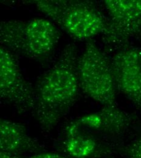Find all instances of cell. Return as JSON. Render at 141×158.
Listing matches in <instances>:
<instances>
[{"instance_id": "obj_1", "label": "cell", "mask_w": 141, "mask_h": 158, "mask_svg": "<svg viewBox=\"0 0 141 158\" xmlns=\"http://www.w3.org/2000/svg\"><path fill=\"white\" fill-rule=\"evenodd\" d=\"M78 59L76 46L68 44L57 61L35 84L32 113L46 133H49L57 125L78 100L81 91Z\"/></svg>"}, {"instance_id": "obj_2", "label": "cell", "mask_w": 141, "mask_h": 158, "mask_svg": "<svg viewBox=\"0 0 141 158\" xmlns=\"http://www.w3.org/2000/svg\"><path fill=\"white\" fill-rule=\"evenodd\" d=\"M60 31L45 19L5 20L0 23V43L17 56L44 59L55 50Z\"/></svg>"}, {"instance_id": "obj_3", "label": "cell", "mask_w": 141, "mask_h": 158, "mask_svg": "<svg viewBox=\"0 0 141 158\" xmlns=\"http://www.w3.org/2000/svg\"><path fill=\"white\" fill-rule=\"evenodd\" d=\"M37 9L75 39L84 40L106 33L107 19L89 1L38 0Z\"/></svg>"}, {"instance_id": "obj_4", "label": "cell", "mask_w": 141, "mask_h": 158, "mask_svg": "<svg viewBox=\"0 0 141 158\" xmlns=\"http://www.w3.org/2000/svg\"><path fill=\"white\" fill-rule=\"evenodd\" d=\"M81 89L88 96L104 106H118L116 85L110 61L91 40L77 61Z\"/></svg>"}, {"instance_id": "obj_5", "label": "cell", "mask_w": 141, "mask_h": 158, "mask_svg": "<svg viewBox=\"0 0 141 158\" xmlns=\"http://www.w3.org/2000/svg\"><path fill=\"white\" fill-rule=\"evenodd\" d=\"M0 99L20 114L34 110V88L24 78L17 56L2 46L0 47Z\"/></svg>"}, {"instance_id": "obj_6", "label": "cell", "mask_w": 141, "mask_h": 158, "mask_svg": "<svg viewBox=\"0 0 141 158\" xmlns=\"http://www.w3.org/2000/svg\"><path fill=\"white\" fill-rule=\"evenodd\" d=\"M135 118L118 107L104 106L98 111L73 120L64 128V137L83 134L97 138V135L117 138L126 133Z\"/></svg>"}, {"instance_id": "obj_7", "label": "cell", "mask_w": 141, "mask_h": 158, "mask_svg": "<svg viewBox=\"0 0 141 158\" xmlns=\"http://www.w3.org/2000/svg\"><path fill=\"white\" fill-rule=\"evenodd\" d=\"M103 4L109 15L104 41L121 49L141 33V0H105Z\"/></svg>"}, {"instance_id": "obj_8", "label": "cell", "mask_w": 141, "mask_h": 158, "mask_svg": "<svg viewBox=\"0 0 141 158\" xmlns=\"http://www.w3.org/2000/svg\"><path fill=\"white\" fill-rule=\"evenodd\" d=\"M118 89L141 113V49L126 46L119 49L110 61Z\"/></svg>"}, {"instance_id": "obj_9", "label": "cell", "mask_w": 141, "mask_h": 158, "mask_svg": "<svg viewBox=\"0 0 141 158\" xmlns=\"http://www.w3.org/2000/svg\"><path fill=\"white\" fill-rule=\"evenodd\" d=\"M0 151L19 155L26 153L37 154L44 152V146L29 135L24 125L1 118Z\"/></svg>"}, {"instance_id": "obj_10", "label": "cell", "mask_w": 141, "mask_h": 158, "mask_svg": "<svg viewBox=\"0 0 141 158\" xmlns=\"http://www.w3.org/2000/svg\"><path fill=\"white\" fill-rule=\"evenodd\" d=\"M59 148L71 158L108 157L119 149L114 143L83 134L64 137Z\"/></svg>"}, {"instance_id": "obj_11", "label": "cell", "mask_w": 141, "mask_h": 158, "mask_svg": "<svg viewBox=\"0 0 141 158\" xmlns=\"http://www.w3.org/2000/svg\"><path fill=\"white\" fill-rule=\"evenodd\" d=\"M125 158H141V136L118 150Z\"/></svg>"}, {"instance_id": "obj_12", "label": "cell", "mask_w": 141, "mask_h": 158, "mask_svg": "<svg viewBox=\"0 0 141 158\" xmlns=\"http://www.w3.org/2000/svg\"><path fill=\"white\" fill-rule=\"evenodd\" d=\"M25 158H71L64 155H61L59 153H52V152H43L39 153L34 154L32 156Z\"/></svg>"}, {"instance_id": "obj_13", "label": "cell", "mask_w": 141, "mask_h": 158, "mask_svg": "<svg viewBox=\"0 0 141 158\" xmlns=\"http://www.w3.org/2000/svg\"><path fill=\"white\" fill-rule=\"evenodd\" d=\"M0 158H25L21 157L19 155H15L4 152H0Z\"/></svg>"}, {"instance_id": "obj_14", "label": "cell", "mask_w": 141, "mask_h": 158, "mask_svg": "<svg viewBox=\"0 0 141 158\" xmlns=\"http://www.w3.org/2000/svg\"></svg>"}]
</instances>
